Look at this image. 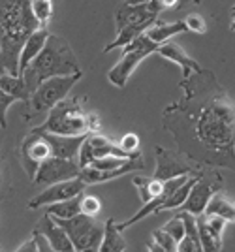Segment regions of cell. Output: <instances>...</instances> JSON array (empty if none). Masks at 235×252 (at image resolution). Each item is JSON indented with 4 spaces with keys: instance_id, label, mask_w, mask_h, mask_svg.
<instances>
[{
    "instance_id": "obj_1",
    "label": "cell",
    "mask_w": 235,
    "mask_h": 252,
    "mask_svg": "<svg viewBox=\"0 0 235 252\" xmlns=\"http://www.w3.org/2000/svg\"><path fill=\"white\" fill-rule=\"evenodd\" d=\"M179 87L182 96L162 113L177 151L200 166L235 171V100L203 68Z\"/></svg>"
},
{
    "instance_id": "obj_2",
    "label": "cell",
    "mask_w": 235,
    "mask_h": 252,
    "mask_svg": "<svg viewBox=\"0 0 235 252\" xmlns=\"http://www.w3.org/2000/svg\"><path fill=\"white\" fill-rule=\"evenodd\" d=\"M42 29L30 0H0V74L19 75V55L34 31Z\"/></svg>"
},
{
    "instance_id": "obj_3",
    "label": "cell",
    "mask_w": 235,
    "mask_h": 252,
    "mask_svg": "<svg viewBox=\"0 0 235 252\" xmlns=\"http://www.w3.org/2000/svg\"><path fill=\"white\" fill-rule=\"evenodd\" d=\"M77 72H81V70H79V63L75 59L70 43L60 36L49 34L43 49L30 63V66L25 70L23 77H25V83L32 94L45 79L55 77V75L77 74Z\"/></svg>"
},
{
    "instance_id": "obj_4",
    "label": "cell",
    "mask_w": 235,
    "mask_h": 252,
    "mask_svg": "<svg viewBox=\"0 0 235 252\" xmlns=\"http://www.w3.org/2000/svg\"><path fill=\"white\" fill-rule=\"evenodd\" d=\"M40 132H51L60 136H87L88 130V113L81 107L79 98L62 100L47 111L45 123L36 126Z\"/></svg>"
},
{
    "instance_id": "obj_5",
    "label": "cell",
    "mask_w": 235,
    "mask_h": 252,
    "mask_svg": "<svg viewBox=\"0 0 235 252\" xmlns=\"http://www.w3.org/2000/svg\"><path fill=\"white\" fill-rule=\"evenodd\" d=\"M158 47H160V45L156 42H152L145 32L139 34L136 40H132V42L126 43V45L122 47V57H120V61H118V63L109 70V74H107L109 83L118 87V89L126 87L130 75L134 74V70H136L149 55L158 51Z\"/></svg>"
},
{
    "instance_id": "obj_6",
    "label": "cell",
    "mask_w": 235,
    "mask_h": 252,
    "mask_svg": "<svg viewBox=\"0 0 235 252\" xmlns=\"http://www.w3.org/2000/svg\"><path fill=\"white\" fill-rule=\"evenodd\" d=\"M55 220L66 230L70 241L74 243V251H100V243L104 239V226L98 224L94 217L79 213L72 219L55 217Z\"/></svg>"
},
{
    "instance_id": "obj_7",
    "label": "cell",
    "mask_w": 235,
    "mask_h": 252,
    "mask_svg": "<svg viewBox=\"0 0 235 252\" xmlns=\"http://www.w3.org/2000/svg\"><path fill=\"white\" fill-rule=\"evenodd\" d=\"M81 75H83V72H77V74L70 75H55V77L45 79L32 93L29 104L32 105V109L36 113L49 111L55 104L62 102L66 96L70 94V91L81 79Z\"/></svg>"
},
{
    "instance_id": "obj_8",
    "label": "cell",
    "mask_w": 235,
    "mask_h": 252,
    "mask_svg": "<svg viewBox=\"0 0 235 252\" xmlns=\"http://www.w3.org/2000/svg\"><path fill=\"white\" fill-rule=\"evenodd\" d=\"M214 169L216 168H213V171L202 169V171L198 173V179H196V183L192 185L190 194H188V198H186V201H184V205H182L181 209L188 211V213H192L196 217L205 213L211 198H213L214 194L222 189V185H224L222 177H220Z\"/></svg>"
},
{
    "instance_id": "obj_9",
    "label": "cell",
    "mask_w": 235,
    "mask_h": 252,
    "mask_svg": "<svg viewBox=\"0 0 235 252\" xmlns=\"http://www.w3.org/2000/svg\"><path fill=\"white\" fill-rule=\"evenodd\" d=\"M49 157H53V153H51V143L47 136L38 128L30 130L21 143V164L25 171L29 173V177L34 179L42 162H45Z\"/></svg>"
},
{
    "instance_id": "obj_10",
    "label": "cell",
    "mask_w": 235,
    "mask_h": 252,
    "mask_svg": "<svg viewBox=\"0 0 235 252\" xmlns=\"http://www.w3.org/2000/svg\"><path fill=\"white\" fill-rule=\"evenodd\" d=\"M154 157H156V169H154L152 177L162 179V181L181 177V175H198L202 171V169L194 168L190 160L179 151H168L164 147H156Z\"/></svg>"
},
{
    "instance_id": "obj_11",
    "label": "cell",
    "mask_w": 235,
    "mask_h": 252,
    "mask_svg": "<svg viewBox=\"0 0 235 252\" xmlns=\"http://www.w3.org/2000/svg\"><path fill=\"white\" fill-rule=\"evenodd\" d=\"M87 183L81 177H74L68 179V181H60V183H53L49 187L36 194L32 200H29L27 207L29 209H40V207H47L51 203H57V201H64L70 200V198H75L79 194L85 192Z\"/></svg>"
},
{
    "instance_id": "obj_12",
    "label": "cell",
    "mask_w": 235,
    "mask_h": 252,
    "mask_svg": "<svg viewBox=\"0 0 235 252\" xmlns=\"http://www.w3.org/2000/svg\"><path fill=\"white\" fill-rule=\"evenodd\" d=\"M81 166L77 160H68V158L60 157H49L42 166L38 168L36 175H34L32 183L40 185V187H49L53 183H60V181H68V179L79 177Z\"/></svg>"
},
{
    "instance_id": "obj_13",
    "label": "cell",
    "mask_w": 235,
    "mask_h": 252,
    "mask_svg": "<svg viewBox=\"0 0 235 252\" xmlns=\"http://www.w3.org/2000/svg\"><path fill=\"white\" fill-rule=\"evenodd\" d=\"M162 11V6L158 0H150L143 4H124L115 11V25L117 29L124 27H136V25H152L158 21V15Z\"/></svg>"
},
{
    "instance_id": "obj_14",
    "label": "cell",
    "mask_w": 235,
    "mask_h": 252,
    "mask_svg": "<svg viewBox=\"0 0 235 252\" xmlns=\"http://www.w3.org/2000/svg\"><path fill=\"white\" fill-rule=\"evenodd\" d=\"M36 231H40L43 233L45 237H47V241L51 245V249L57 252H74V243L70 241V237H68V233L66 230L59 224V222L55 220L53 215H49V213H45L40 222L36 224Z\"/></svg>"
},
{
    "instance_id": "obj_15",
    "label": "cell",
    "mask_w": 235,
    "mask_h": 252,
    "mask_svg": "<svg viewBox=\"0 0 235 252\" xmlns=\"http://www.w3.org/2000/svg\"><path fill=\"white\" fill-rule=\"evenodd\" d=\"M136 169H145V162H143L141 155L136 158H130L126 164L111 169V171H100V169L92 168V166H85L79 171V177L83 179L87 185H98V183H107L111 179L122 177V175H126L130 171H136Z\"/></svg>"
},
{
    "instance_id": "obj_16",
    "label": "cell",
    "mask_w": 235,
    "mask_h": 252,
    "mask_svg": "<svg viewBox=\"0 0 235 252\" xmlns=\"http://www.w3.org/2000/svg\"><path fill=\"white\" fill-rule=\"evenodd\" d=\"M156 53H158L160 57H164L166 61H171V63L179 64L182 70V77H188V75H192L202 70V64L198 63V61H194L190 55H186L184 49H182L181 45H177V43H173V42L162 43Z\"/></svg>"
},
{
    "instance_id": "obj_17",
    "label": "cell",
    "mask_w": 235,
    "mask_h": 252,
    "mask_svg": "<svg viewBox=\"0 0 235 252\" xmlns=\"http://www.w3.org/2000/svg\"><path fill=\"white\" fill-rule=\"evenodd\" d=\"M49 143H51V153L53 157L68 158V160H77L79 158V149L85 141L87 136H60V134H51L43 132Z\"/></svg>"
},
{
    "instance_id": "obj_18",
    "label": "cell",
    "mask_w": 235,
    "mask_h": 252,
    "mask_svg": "<svg viewBox=\"0 0 235 252\" xmlns=\"http://www.w3.org/2000/svg\"><path fill=\"white\" fill-rule=\"evenodd\" d=\"M47 38H49V32L47 29H38V31H34L30 36H29V40L25 42L21 49V55H19V75L25 74V70L30 66L34 59L40 55V51L43 49V45L47 42Z\"/></svg>"
},
{
    "instance_id": "obj_19",
    "label": "cell",
    "mask_w": 235,
    "mask_h": 252,
    "mask_svg": "<svg viewBox=\"0 0 235 252\" xmlns=\"http://www.w3.org/2000/svg\"><path fill=\"white\" fill-rule=\"evenodd\" d=\"M182 220H184V237L177 243V251L179 252H200L203 251L202 241H200V231H198V219L196 215L182 211Z\"/></svg>"
},
{
    "instance_id": "obj_20",
    "label": "cell",
    "mask_w": 235,
    "mask_h": 252,
    "mask_svg": "<svg viewBox=\"0 0 235 252\" xmlns=\"http://www.w3.org/2000/svg\"><path fill=\"white\" fill-rule=\"evenodd\" d=\"M186 31H188V27H186L184 21L164 23L158 19V21H154L150 25L145 34L149 36L152 42H156L158 45H162V43L170 42L175 34H181V32H186Z\"/></svg>"
},
{
    "instance_id": "obj_21",
    "label": "cell",
    "mask_w": 235,
    "mask_h": 252,
    "mask_svg": "<svg viewBox=\"0 0 235 252\" xmlns=\"http://www.w3.org/2000/svg\"><path fill=\"white\" fill-rule=\"evenodd\" d=\"M120 228L115 219H107L104 224V239L100 243V252H122L126 251V241L120 233Z\"/></svg>"
},
{
    "instance_id": "obj_22",
    "label": "cell",
    "mask_w": 235,
    "mask_h": 252,
    "mask_svg": "<svg viewBox=\"0 0 235 252\" xmlns=\"http://www.w3.org/2000/svg\"><path fill=\"white\" fill-rule=\"evenodd\" d=\"M0 87L11 94L15 100H23V102H30V91L25 83V77L23 75H11L2 72L0 74Z\"/></svg>"
},
{
    "instance_id": "obj_23",
    "label": "cell",
    "mask_w": 235,
    "mask_h": 252,
    "mask_svg": "<svg viewBox=\"0 0 235 252\" xmlns=\"http://www.w3.org/2000/svg\"><path fill=\"white\" fill-rule=\"evenodd\" d=\"M205 213L220 215V217H224L228 222H235V201L230 200L224 192H220V190H218L213 198H211V201H209V205H207Z\"/></svg>"
},
{
    "instance_id": "obj_24",
    "label": "cell",
    "mask_w": 235,
    "mask_h": 252,
    "mask_svg": "<svg viewBox=\"0 0 235 252\" xmlns=\"http://www.w3.org/2000/svg\"><path fill=\"white\" fill-rule=\"evenodd\" d=\"M81 196L83 194H79L75 198H70V200L51 203V205L45 207V213H49L53 217H59V219H72V217L81 213Z\"/></svg>"
},
{
    "instance_id": "obj_25",
    "label": "cell",
    "mask_w": 235,
    "mask_h": 252,
    "mask_svg": "<svg viewBox=\"0 0 235 252\" xmlns=\"http://www.w3.org/2000/svg\"><path fill=\"white\" fill-rule=\"evenodd\" d=\"M196 179H198V175H190L175 192H171L170 196L166 198V201L160 205V211L181 209L182 205H184V201H186V198H188V194H190V189H192V185L196 183ZM160 211H158V213H160Z\"/></svg>"
},
{
    "instance_id": "obj_26",
    "label": "cell",
    "mask_w": 235,
    "mask_h": 252,
    "mask_svg": "<svg viewBox=\"0 0 235 252\" xmlns=\"http://www.w3.org/2000/svg\"><path fill=\"white\" fill-rule=\"evenodd\" d=\"M147 29H149V25H136V27H124V29H118L115 40H113L111 43H107L104 53L113 51V49H117V47H124L126 43H130L132 40H136L139 34L147 32Z\"/></svg>"
},
{
    "instance_id": "obj_27",
    "label": "cell",
    "mask_w": 235,
    "mask_h": 252,
    "mask_svg": "<svg viewBox=\"0 0 235 252\" xmlns=\"http://www.w3.org/2000/svg\"><path fill=\"white\" fill-rule=\"evenodd\" d=\"M30 8H32L34 17L42 25V29H45L55 13L53 0H30Z\"/></svg>"
},
{
    "instance_id": "obj_28",
    "label": "cell",
    "mask_w": 235,
    "mask_h": 252,
    "mask_svg": "<svg viewBox=\"0 0 235 252\" xmlns=\"http://www.w3.org/2000/svg\"><path fill=\"white\" fill-rule=\"evenodd\" d=\"M132 158H136V157H132ZM128 160H130L128 157H104V158L92 160L88 166L100 169V171H111V169H115V168H118V166H122V164H126Z\"/></svg>"
},
{
    "instance_id": "obj_29",
    "label": "cell",
    "mask_w": 235,
    "mask_h": 252,
    "mask_svg": "<svg viewBox=\"0 0 235 252\" xmlns=\"http://www.w3.org/2000/svg\"><path fill=\"white\" fill-rule=\"evenodd\" d=\"M152 239H154V243L160 247L162 251H166V252L177 251V241H175V239H173V237H171L170 233L164 230V228L152 231Z\"/></svg>"
},
{
    "instance_id": "obj_30",
    "label": "cell",
    "mask_w": 235,
    "mask_h": 252,
    "mask_svg": "<svg viewBox=\"0 0 235 252\" xmlns=\"http://www.w3.org/2000/svg\"><path fill=\"white\" fill-rule=\"evenodd\" d=\"M102 211V201L100 198L92 196V194H83L81 196V213H85L88 217H96L98 213Z\"/></svg>"
},
{
    "instance_id": "obj_31",
    "label": "cell",
    "mask_w": 235,
    "mask_h": 252,
    "mask_svg": "<svg viewBox=\"0 0 235 252\" xmlns=\"http://www.w3.org/2000/svg\"><path fill=\"white\" fill-rule=\"evenodd\" d=\"M118 147L122 149L124 153H128V155H138L139 153V136L136 134V132L124 134V136L120 137V141H118Z\"/></svg>"
},
{
    "instance_id": "obj_32",
    "label": "cell",
    "mask_w": 235,
    "mask_h": 252,
    "mask_svg": "<svg viewBox=\"0 0 235 252\" xmlns=\"http://www.w3.org/2000/svg\"><path fill=\"white\" fill-rule=\"evenodd\" d=\"M164 230L168 231L177 243L181 241L182 237H184V220H182L181 215H177L175 219H171V220L164 226Z\"/></svg>"
},
{
    "instance_id": "obj_33",
    "label": "cell",
    "mask_w": 235,
    "mask_h": 252,
    "mask_svg": "<svg viewBox=\"0 0 235 252\" xmlns=\"http://www.w3.org/2000/svg\"><path fill=\"white\" fill-rule=\"evenodd\" d=\"M15 102V98L11 94H8L2 87H0V128H6L8 126V109H10V105Z\"/></svg>"
},
{
    "instance_id": "obj_34",
    "label": "cell",
    "mask_w": 235,
    "mask_h": 252,
    "mask_svg": "<svg viewBox=\"0 0 235 252\" xmlns=\"http://www.w3.org/2000/svg\"><path fill=\"white\" fill-rule=\"evenodd\" d=\"M186 27H188V31L192 32H198V34H205L207 32V25H205V19H203L202 15H198V13H190L186 19Z\"/></svg>"
},
{
    "instance_id": "obj_35",
    "label": "cell",
    "mask_w": 235,
    "mask_h": 252,
    "mask_svg": "<svg viewBox=\"0 0 235 252\" xmlns=\"http://www.w3.org/2000/svg\"><path fill=\"white\" fill-rule=\"evenodd\" d=\"M15 251L17 252H38V245H36V241H34V237H30L27 243L19 245Z\"/></svg>"
},
{
    "instance_id": "obj_36",
    "label": "cell",
    "mask_w": 235,
    "mask_h": 252,
    "mask_svg": "<svg viewBox=\"0 0 235 252\" xmlns=\"http://www.w3.org/2000/svg\"><path fill=\"white\" fill-rule=\"evenodd\" d=\"M88 130L90 132H100V121L94 113H88Z\"/></svg>"
},
{
    "instance_id": "obj_37",
    "label": "cell",
    "mask_w": 235,
    "mask_h": 252,
    "mask_svg": "<svg viewBox=\"0 0 235 252\" xmlns=\"http://www.w3.org/2000/svg\"><path fill=\"white\" fill-rule=\"evenodd\" d=\"M192 2H200V0H179V4H177V8H184V6H188V4H192Z\"/></svg>"
},
{
    "instance_id": "obj_38",
    "label": "cell",
    "mask_w": 235,
    "mask_h": 252,
    "mask_svg": "<svg viewBox=\"0 0 235 252\" xmlns=\"http://www.w3.org/2000/svg\"><path fill=\"white\" fill-rule=\"evenodd\" d=\"M232 11H234V19H232V23H230V29H232V31H235V6L232 8Z\"/></svg>"
},
{
    "instance_id": "obj_39",
    "label": "cell",
    "mask_w": 235,
    "mask_h": 252,
    "mask_svg": "<svg viewBox=\"0 0 235 252\" xmlns=\"http://www.w3.org/2000/svg\"><path fill=\"white\" fill-rule=\"evenodd\" d=\"M128 4H143V2H150V0H126Z\"/></svg>"
},
{
    "instance_id": "obj_40",
    "label": "cell",
    "mask_w": 235,
    "mask_h": 252,
    "mask_svg": "<svg viewBox=\"0 0 235 252\" xmlns=\"http://www.w3.org/2000/svg\"><path fill=\"white\" fill-rule=\"evenodd\" d=\"M0 185H2V177H0Z\"/></svg>"
}]
</instances>
